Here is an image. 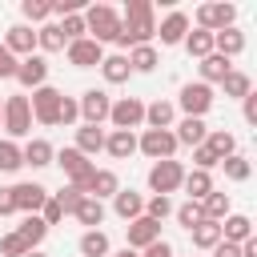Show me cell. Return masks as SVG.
Returning a JSON list of instances; mask_svg holds the SVG:
<instances>
[{"label":"cell","mask_w":257,"mask_h":257,"mask_svg":"<svg viewBox=\"0 0 257 257\" xmlns=\"http://www.w3.org/2000/svg\"><path fill=\"white\" fill-rule=\"evenodd\" d=\"M177 104H181V112H185V116H201V120H205V112L213 108V88H209V84H201V80H189V84H181Z\"/></svg>","instance_id":"cell-6"},{"label":"cell","mask_w":257,"mask_h":257,"mask_svg":"<svg viewBox=\"0 0 257 257\" xmlns=\"http://www.w3.org/2000/svg\"><path fill=\"white\" fill-rule=\"evenodd\" d=\"M20 12H24V20L44 24V20L52 16V4H48V0H24V4H20Z\"/></svg>","instance_id":"cell-43"},{"label":"cell","mask_w":257,"mask_h":257,"mask_svg":"<svg viewBox=\"0 0 257 257\" xmlns=\"http://www.w3.org/2000/svg\"><path fill=\"white\" fill-rule=\"evenodd\" d=\"M181 189L189 193V201H205V197L213 193V177H209V173H201V169H193V173H185Z\"/></svg>","instance_id":"cell-34"},{"label":"cell","mask_w":257,"mask_h":257,"mask_svg":"<svg viewBox=\"0 0 257 257\" xmlns=\"http://www.w3.org/2000/svg\"><path fill=\"white\" fill-rule=\"evenodd\" d=\"M173 217L181 221V229H193V225H201V221H205V213H201V201H185V205H173Z\"/></svg>","instance_id":"cell-41"},{"label":"cell","mask_w":257,"mask_h":257,"mask_svg":"<svg viewBox=\"0 0 257 257\" xmlns=\"http://www.w3.org/2000/svg\"><path fill=\"white\" fill-rule=\"evenodd\" d=\"M116 189H120V181H116V173H112V169H92V177L80 185V193H84V197H96V201L116 197Z\"/></svg>","instance_id":"cell-17"},{"label":"cell","mask_w":257,"mask_h":257,"mask_svg":"<svg viewBox=\"0 0 257 257\" xmlns=\"http://www.w3.org/2000/svg\"><path fill=\"white\" fill-rule=\"evenodd\" d=\"M221 88H225V96H233V100H245L249 92H253V80H249V72H241V68H233L225 80H221Z\"/></svg>","instance_id":"cell-37"},{"label":"cell","mask_w":257,"mask_h":257,"mask_svg":"<svg viewBox=\"0 0 257 257\" xmlns=\"http://www.w3.org/2000/svg\"><path fill=\"white\" fill-rule=\"evenodd\" d=\"M76 108H80V120L84 124H104L108 120V108H112V96L104 88H84L76 96Z\"/></svg>","instance_id":"cell-7"},{"label":"cell","mask_w":257,"mask_h":257,"mask_svg":"<svg viewBox=\"0 0 257 257\" xmlns=\"http://www.w3.org/2000/svg\"><path fill=\"white\" fill-rule=\"evenodd\" d=\"M52 201H56V205H60V209H64V213H72V209H76V205H80V201H84V193H80V189H76V185H64V189H60V193H52Z\"/></svg>","instance_id":"cell-45"},{"label":"cell","mask_w":257,"mask_h":257,"mask_svg":"<svg viewBox=\"0 0 257 257\" xmlns=\"http://www.w3.org/2000/svg\"><path fill=\"white\" fill-rule=\"evenodd\" d=\"M169 213H173V201H169V197H149V201H145V217H153L157 225H161Z\"/></svg>","instance_id":"cell-46"},{"label":"cell","mask_w":257,"mask_h":257,"mask_svg":"<svg viewBox=\"0 0 257 257\" xmlns=\"http://www.w3.org/2000/svg\"><path fill=\"white\" fill-rule=\"evenodd\" d=\"M153 241H161V225H157L153 217H137V221H128V245H124V249L141 253V249H149Z\"/></svg>","instance_id":"cell-15"},{"label":"cell","mask_w":257,"mask_h":257,"mask_svg":"<svg viewBox=\"0 0 257 257\" xmlns=\"http://www.w3.org/2000/svg\"><path fill=\"white\" fill-rule=\"evenodd\" d=\"M189 233H193V245H197V249L221 245V225H217V221H201V225H193Z\"/></svg>","instance_id":"cell-38"},{"label":"cell","mask_w":257,"mask_h":257,"mask_svg":"<svg viewBox=\"0 0 257 257\" xmlns=\"http://www.w3.org/2000/svg\"><path fill=\"white\" fill-rule=\"evenodd\" d=\"M213 257H241V245H233V241H221V245H213Z\"/></svg>","instance_id":"cell-55"},{"label":"cell","mask_w":257,"mask_h":257,"mask_svg":"<svg viewBox=\"0 0 257 257\" xmlns=\"http://www.w3.org/2000/svg\"><path fill=\"white\" fill-rule=\"evenodd\" d=\"M100 76H104L108 84H124V80L133 76V68H128V56H124V52H112V56H104V60H100Z\"/></svg>","instance_id":"cell-27"},{"label":"cell","mask_w":257,"mask_h":257,"mask_svg":"<svg viewBox=\"0 0 257 257\" xmlns=\"http://www.w3.org/2000/svg\"><path fill=\"white\" fill-rule=\"evenodd\" d=\"M84 32H92L88 40H96L100 48L104 44H116V36H120V12L108 8V4H92L84 12Z\"/></svg>","instance_id":"cell-2"},{"label":"cell","mask_w":257,"mask_h":257,"mask_svg":"<svg viewBox=\"0 0 257 257\" xmlns=\"http://www.w3.org/2000/svg\"><path fill=\"white\" fill-rule=\"evenodd\" d=\"M108 120H112V128L133 133L137 124H145V100H141V96H120V100H112Z\"/></svg>","instance_id":"cell-8"},{"label":"cell","mask_w":257,"mask_h":257,"mask_svg":"<svg viewBox=\"0 0 257 257\" xmlns=\"http://www.w3.org/2000/svg\"><path fill=\"white\" fill-rule=\"evenodd\" d=\"M72 217L80 221V225H88V229H96L100 221H104V201H96V197H84L76 209H72Z\"/></svg>","instance_id":"cell-35"},{"label":"cell","mask_w":257,"mask_h":257,"mask_svg":"<svg viewBox=\"0 0 257 257\" xmlns=\"http://www.w3.org/2000/svg\"><path fill=\"white\" fill-rule=\"evenodd\" d=\"M20 165H24V157H20V145L4 137V141H0V173H16Z\"/></svg>","instance_id":"cell-42"},{"label":"cell","mask_w":257,"mask_h":257,"mask_svg":"<svg viewBox=\"0 0 257 257\" xmlns=\"http://www.w3.org/2000/svg\"><path fill=\"white\" fill-rule=\"evenodd\" d=\"M0 120H4V100H0Z\"/></svg>","instance_id":"cell-59"},{"label":"cell","mask_w":257,"mask_h":257,"mask_svg":"<svg viewBox=\"0 0 257 257\" xmlns=\"http://www.w3.org/2000/svg\"><path fill=\"white\" fill-rule=\"evenodd\" d=\"M76 153H84V157H96L100 149H104V133H100V124H80L76 128V145H72Z\"/></svg>","instance_id":"cell-28"},{"label":"cell","mask_w":257,"mask_h":257,"mask_svg":"<svg viewBox=\"0 0 257 257\" xmlns=\"http://www.w3.org/2000/svg\"><path fill=\"white\" fill-rule=\"evenodd\" d=\"M249 237H253V221H249L245 213H229V217L221 221V241L241 245V241H249Z\"/></svg>","instance_id":"cell-23"},{"label":"cell","mask_w":257,"mask_h":257,"mask_svg":"<svg viewBox=\"0 0 257 257\" xmlns=\"http://www.w3.org/2000/svg\"><path fill=\"white\" fill-rule=\"evenodd\" d=\"M76 249H80V257H108L112 241H108V233H104V229H84Z\"/></svg>","instance_id":"cell-26"},{"label":"cell","mask_w":257,"mask_h":257,"mask_svg":"<svg viewBox=\"0 0 257 257\" xmlns=\"http://www.w3.org/2000/svg\"><path fill=\"white\" fill-rule=\"evenodd\" d=\"M205 133H209V124L201 120V116H185L181 124H177V145H189V149H197V145H205Z\"/></svg>","instance_id":"cell-25"},{"label":"cell","mask_w":257,"mask_h":257,"mask_svg":"<svg viewBox=\"0 0 257 257\" xmlns=\"http://www.w3.org/2000/svg\"><path fill=\"white\" fill-rule=\"evenodd\" d=\"M233 20H237V8L233 4H201L197 8V28H205V32L233 28Z\"/></svg>","instance_id":"cell-12"},{"label":"cell","mask_w":257,"mask_h":257,"mask_svg":"<svg viewBox=\"0 0 257 257\" xmlns=\"http://www.w3.org/2000/svg\"><path fill=\"white\" fill-rule=\"evenodd\" d=\"M20 157H24V165L44 169V165H52V161H56V149H52L44 137H32L28 145H20Z\"/></svg>","instance_id":"cell-21"},{"label":"cell","mask_w":257,"mask_h":257,"mask_svg":"<svg viewBox=\"0 0 257 257\" xmlns=\"http://www.w3.org/2000/svg\"><path fill=\"white\" fill-rule=\"evenodd\" d=\"M24 257H44V253H36V249H32V253H24Z\"/></svg>","instance_id":"cell-58"},{"label":"cell","mask_w":257,"mask_h":257,"mask_svg":"<svg viewBox=\"0 0 257 257\" xmlns=\"http://www.w3.org/2000/svg\"><path fill=\"white\" fill-rule=\"evenodd\" d=\"M157 64H161V56H157V48H153V44L128 48V68H133V72H153Z\"/></svg>","instance_id":"cell-36"},{"label":"cell","mask_w":257,"mask_h":257,"mask_svg":"<svg viewBox=\"0 0 257 257\" xmlns=\"http://www.w3.org/2000/svg\"><path fill=\"white\" fill-rule=\"evenodd\" d=\"M201 213H205V221H225L229 213H233V205H229V193H221V189H213L205 201H201Z\"/></svg>","instance_id":"cell-31"},{"label":"cell","mask_w":257,"mask_h":257,"mask_svg":"<svg viewBox=\"0 0 257 257\" xmlns=\"http://www.w3.org/2000/svg\"><path fill=\"white\" fill-rule=\"evenodd\" d=\"M60 32H64V40H80V36H84V16H80V12L60 16Z\"/></svg>","instance_id":"cell-47"},{"label":"cell","mask_w":257,"mask_h":257,"mask_svg":"<svg viewBox=\"0 0 257 257\" xmlns=\"http://www.w3.org/2000/svg\"><path fill=\"white\" fill-rule=\"evenodd\" d=\"M181 181H185L181 161H157V165L149 169V189H153V197H169V193H177Z\"/></svg>","instance_id":"cell-5"},{"label":"cell","mask_w":257,"mask_h":257,"mask_svg":"<svg viewBox=\"0 0 257 257\" xmlns=\"http://www.w3.org/2000/svg\"><path fill=\"white\" fill-rule=\"evenodd\" d=\"M64 32H60V24H52V20H44L40 28H36V48L40 52H64Z\"/></svg>","instance_id":"cell-29"},{"label":"cell","mask_w":257,"mask_h":257,"mask_svg":"<svg viewBox=\"0 0 257 257\" xmlns=\"http://www.w3.org/2000/svg\"><path fill=\"white\" fill-rule=\"evenodd\" d=\"M221 169H225V177L229 181H249V173H253V165H249V157H241V153H233V157H225L221 161Z\"/></svg>","instance_id":"cell-40"},{"label":"cell","mask_w":257,"mask_h":257,"mask_svg":"<svg viewBox=\"0 0 257 257\" xmlns=\"http://www.w3.org/2000/svg\"><path fill=\"white\" fill-rule=\"evenodd\" d=\"M153 36H157L153 4L149 0H128L124 12H120V36H116V44L120 48H141V44H153Z\"/></svg>","instance_id":"cell-1"},{"label":"cell","mask_w":257,"mask_h":257,"mask_svg":"<svg viewBox=\"0 0 257 257\" xmlns=\"http://www.w3.org/2000/svg\"><path fill=\"white\" fill-rule=\"evenodd\" d=\"M241 257H257V241H253V237L241 241Z\"/></svg>","instance_id":"cell-56"},{"label":"cell","mask_w":257,"mask_h":257,"mask_svg":"<svg viewBox=\"0 0 257 257\" xmlns=\"http://www.w3.org/2000/svg\"><path fill=\"white\" fill-rule=\"evenodd\" d=\"M16 64H20V60L0 44V80H12V76H16Z\"/></svg>","instance_id":"cell-51"},{"label":"cell","mask_w":257,"mask_h":257,"mask_svg":"<svg viewBox=\"0 0 257 257\" xmlns=\"http://www.w3.org/2000/svg\"><path fill=\"white\" fill-rule=\"evenodd\" d=\"M24 253H32V249L20 241V233H16V229L0 237V257H24Z\"/></svg>","instance_id":"cell-44"},{"label":"cell","mask_w":257,"mask_h":257,"mask_svg":"<svg viewBox=\"0 0 257 257\" xmlns=\"http://www.w3.org/2000/svg\"><path fill=\"white\" fill-rule=\"evenodd\" d=\"M241 104H245V108H241V112H245V120H249V124H257V92H249Z\"/></svg>","instance_id":"cell-53"},{"label":"cell","mask_w":257,"mask_h":257,"mask_svg":"<svg viewBox=\"0 0 257 257\" xmlns=\"http://www.w3.org/2000/svg\"><path fill=\"white\" fill-rule=\"evenodd\" d=\"M205 145L213 149V157H217V161H225V157H233V153H237V137H233V133H225V128H209V133H205Z\"/></svg>","instance_id":"cell-33"},{"label":"cell","mask_w":257,"mask_h":257,"mask_svg":"<svg viewBox=\"0 0 257 257\" xmlns=\"http://www.w3.org/2000/svg\"><path fill=\"white\" fill-rule=\"evenodd\" d=\"M4 48H8L16 60L32 56V48H36V28H28V24H12V28L4 32Z\"/></svg>","instance_id":"cell-16"},{"label":"cell","mask_w":257,"mask_h":257,"mask_svg":"<svg viewBox=\"0 0 257 257\" xmlns=\"http://www.w3.org/2000/svg\"><path fill=\"white\" fill-rule=\"evenodd\" d=\"M76 120H80L76 96H60V108H56V124H76Z\"/></svg>","instance_id":"cell-48"},{"label":"cell","mask_w":257,"mask_h":257,"mask_svg":"<svg viewBox=\"0 0 257 257\" xmlns=\"http://www.w3.org/2000/svg\"><path fill=\"white\" fill-rule=\"evenodd\" d=\"M4 133H8V141H16V137H28L32 133V108H28V96H8L4 100Z\"/></svg>","instance_id":"cell-3"},{"label":"cell","mask_w":257,"mask_h":257,"mask_svg":"<svg viewBox=\"0 0 257 257\" xmlns=\"http://www.w3.org/2000/svg\"><path fill=\"white\" fill-rule=\"evenodd\" d=\"M233 72V60H225V56H217V52H209L205 60H201V84H221L225 76Z\"/></svg>","instance_id":"cell-24"},{"label":"cell","mask_w":257,"mask_h":257,"mask_svg":"<svg viewBox=\"0 0 257 257\" xmlns=\"http://www.w3.org/2000/svg\"><path fill=\"white\" fill-rule=\"evenodd\" d=\"M60 88H52V84H40V88H32V100H28V108H32V120L36 124H56V108H60Z\"/></svg>","instance_id":"cell-9"},{"label":"cell","mask_w":257,"mask_h":257,"mask_svg":"<svg viewBox=\"0 0 257 257\" xmlns=\"http://www.w3.org/2000/svg\"><path fill=\"white\" fill-rule=\"evenodd\" d=\"M40 221H44V225H60V221H64V209L48 197V201H44V209H40Z\"/></svg>","instance_id":"cell-50"},{"label":"cell","mask_w":257,"mask_h":257,"mask_svg":"<svg viewBox=\"0 0 257 257\" xmlns=\"http://www.w3.org/2000/svg\"><path fill=\"white\" fill-rule=\"evenodd\" d=\"M141 257H177V253H173L169 241H153L149 249H141Z\"/></svg>","instance_id":"cell-52"},{"label":"cell","mask_w":257,"mask_h":257,"mask_svg":"<svg viewBox=\"0 0 257 257\" xmlns=\"http://www.w3.org/2000/svg\"><path fill=\"white\" fill-rule=\"evenodd\" d=\"M157 36H161V44H165V48L185 44V36H189V16H185V12H169V16L157 24Z\"/></svg>","instance_id":"cell-18"},{"label":"cell","mask_w":257,"mask_h":257,"mask_svg":"<svg viewBox=\"0 0 257 257\" xmlns=\"http://www.w3.org/2000/svg\"><path fill=\"white\" fill-rule=\"evenodd\" d=\"M137 153H145V157H153V161H173V153H177L173 128H145V133L137 137Z\"/></svg>","instance_id":"cell-4"},{"label":"cell","mask_w":257,"mask_h":257,"mask_svg":"<svg viewBox=\"0 0 257 257\" xmlns=\"http://www.w3.org/2000/svg\"><path fill=\"white\" fill-rule=\"evenodd\" d=\"M173 116H177V104H173V100H153V104H145L149 128H173Z\"/></svg>","instance_id":"cell-30"},{"label":"cell","mask_w":257,"mask_h":257,"mask_svg":"<svg viewBox=\"0 0 257 257\" xmlns=\"http://www.w3.org/2000/svg\"><path fill=\"white\" fill-rule=\"evenodd\" d=\"M116 257H141V253H133V249H120V253H116Z\"/></svg>","instance_id":"cell-57"},{"label":"cell","mask_w":257,"mask_h":257,"mask_svg":"<svg viewBox=\"0 0 257 257\" xmlns=\"http://www.w3.org/2000/svg\"><path fill=\"white\" fill-rule=\"evenodd\" d=\"M217 165H221V161L213 157V149H209V145H197V149H193V169H201V173H213Z\"/></svg>","instance_id":"cell-49"},{"label":"cell","mask_w":257,"mask_h":257,"mask_svg":"<svg viewBox=\"0 0 257 257\" xmlns=\"http://www.w3.org/2000/svg\"><path fill=\"white\" fill-rule=\"evenodd\" d=\"M12 80H20L24 88H40V84H48V60H44L40 52L24 56V60L16 64V76H12Z\"/></svg>","instance_id":"cell-14"},{"label":"cell","mask_w":257,"mask_h":257,"mask_svg":"<svg viewBox=\"0 0 257 257\" xmlns=\"http://www.w3.org/2000/svg\"><path fill=\"white\" fill-rule=\"evenodd\" d=\"M104 153H108L112 161H128V157L137 153V133H120V128H112V133L104 137Z\"/></svg>","instance_id":"cell-22"},{"label":"cell","mask_w":257,"mask_h":257,"mask_svg":"<svg viewBox=\"0 0 257 257\" xmlns=\"http://www.w3.org/2000/svg\"><path fill=\"white\" fill-rule=\"evenodd\" d=\"M64 52H68V64H72V68H100V60H104V48H100L96 40H88V36L68 40Z\"/></svg>","instance_id":"cell-11"},{"label":"cell","mask_w":257,"mask_h":257,"mask_svg":"<svg viewBox=\"0 0 257 257\" xmlns=\"http://www.w3.org/2000/svg\"><path fill=\"white\" fill-rule=\"evenodd\" d=\"M8 189H12L16 213H24V217H28V213H40V209H44V201L52 197V193H48L44 185H36V181H20V185H8Z\"/></svg>","instance_id":"cell-10"},{"label":"cell","mask_w":257,"mask_h":257,"mask_svg":"<svg viewBox=\"0 0 257 257\" xmlns=\"http://www.w3.org/2000/svg\"><path fill=\"white\" fill-rule=\"evenodd\" d=\"M112 213H116L120 221H137V217H145V197L133 193V189H116V197H112Z\"/></svg>","instance_id":"cell-20"},{"label":"cell","mask_w":257,"mask_h":257,"mask_svg":"<svg viewBox=\"0 0 257 257\" xmlns=\"http://www.w3.org/2000/svg\"><path fill=\"white\" fill-rule=\"evenodd\" d=\"M16 233H20V241H24L28 249H36V245H40V241L48 237V225L40 221V213H28V217H24L20 225H16Z\"/></svg>","instance_id":"cell-32"},{"label":"cell","mask_w":257,"mask_h":257,"mask_svg":"<svg viewBox=\"0 0 257 257\" xmlns=\"http://www.w3.org/2000/svg\"><path fill=\"white\" fill-rule=\"evenodd\" d=\"M213 52L217 56H225V60H233V56H241L245 52V32L233 24V28H221V32H213Z\"/></svg>","instance_id":"cell-19"},{"label":"cell","mask_w":257,"mask_h":257,"mask_svg":"<svg viewBox=\"0 0 257 257\" xmlns=\"http://www.w3.org/2000/svg\"><path fill=\"white\" fill-rule=\"evenodd\" d=\"M56 165L64 169L68 185H76V189H80V185H84V181L92 177V169H96V165H92V161H88L84 153H76V149H64V153H56Z\"/></svg>","instance_id":"cell-13"},{"label":"cell","mask_w":257,"mask_h":257,"mask_svg":"<svg viewBox=\"0 0 257 257\" xmlns=\"http://www.w3.org/2000/svg\"><path fill=\"white\" fill-rule=\"evenodd\" d=\"M185 48H189V56L205 60V56L213 52V32H205V28H193V32L185 36Z\"/></svg>","instance_id":"cell-39"},{"label":"cell","mask_w":257,"mask_h":257,"mask_svg":"<svg viewBox=\"0 0 257 257\" xmlns=\"http://www.w3.org/2000/svg\"><path fill=\"white\" fill-rule=\"evenodd\" d=\"M16 213V201H12V189H0V217H12Z\"/></svg>","instance_id":"cell-54"}]
</instances>
